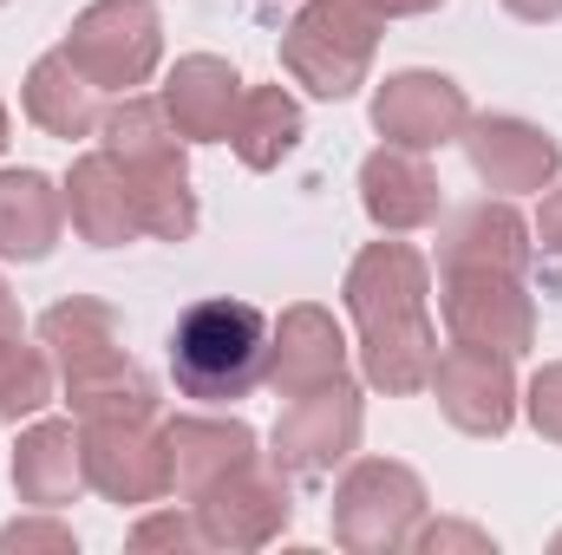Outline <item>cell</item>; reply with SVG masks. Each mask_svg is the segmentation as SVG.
<instances>
[{
	"label": "cell",
	"mask_w": 562,
	"mask_h": 555,
	"mask_svg": "<svg viewBox=\"0 0 562 555\" xmlns=\"http://www.w3.org/2000/svg\"><path fill=\"white\" fill-rule=\"evenodd\" d=\"M269 366V314L256 301H196L170 327V380L183 399H249Z\"/></svg>",
	"instance_id": "cell-3"
},
{
	"label": "cell",
	"mask_w": 562,
	"mask_h": 555,
	"mask_svg": "<svg viewBox=\"0 0 562 555\" xmlns=\"http://www.w3.org/2000/svg\"><path fill=\"white\" fill-rule=\"evenodd\" d=\"M438 170L425 163V150H400V144H380L367 163H360V209L373 216L380 236H413L425 223H438Z\"/></svg>",
	"instance_id": "cell-18"
},
{
	"label": "cell",
	"mask_w": 562,
	"mask_h": 555,
	"mask_svg": "<svg viewBox=\"0 0 562 555\" xmlns=\"http://www.w3.org/2000/svg\"><path fill=\"white\" fill-rule=\"evenodd\" d=\"M464 125H471V99L445 72L413 66V72H393L373 92V132L386 144H400V150H445V144L464 138Z\"/></svg>",
	"instance_id": "cell-12"
},
{
	"label": "cell",
	"mask_w": 562,
	"mask_h": 555,
	"mask_svg": "<svg viewBox=\"0 0 562 555\" xmlns=\"http://www.w3.org/2000/svg\"><path fill=\"white\" fill-rule=\"evenodd\" d=\"M229 144H236V157L249 170H276L281 157H294V144H301V105H294V92L288 86L243 92V112H236Z\"/></svg>",
	"instance_id": "cell-25"
},
{
	"label": "cell",
	"mask_w": 562,
	"mask_h": 555,
	"mask_svg": "<svg viewBox=\"0 0 562 555\" xmlns=\"http://www.w3.org/2000/svg\"><path fill=\"white\" fill-rule=\"evenodd\" d=\"M243 72L229 66V59H216V53H183L177 66H170V79H164V112H170V125H177V138L183 144H223L236 132V112H243Z\"/></svg>",
	"instance_id": "cell-16"
},
{
	"label": "cell",
	"mask_w": 562,
	"mask_h": 555,
	"mask_svg": "<svg viewBox=\"0 0 562 555\" xmlns=\"http://www.w3.org/2000/svg\"><path fill=\"white\" fill-rule=\"evenodd\" d=\"M537 242H543V256H562V183H550V196H543V209H537V229H530Z\"/></svg>",
	"instance_id": "cell-31"
},
{
	"label": "cell",
	"mask_w": 562,
	"mask_h": 555,
	"mask_svg": "<svg viewBox=\"0 0 562 555\" xmlns=\"http://www.w3.org/2000/svg\"><path fill=\"white\" fill-rule=\"evenodd\" d=\"M327 380H347V333H340V320L327 307H314V301L281 307V320L269 327L262 386H276L281 399H294V393H314Z\"/></svg>",
	"instance_id": "cell-15"
},
{
	"label": "cell",
	"mask_w": 562,
	"mask_h": 555,
	"mask_svg": "<svg viewBox=\"0 0 562 555\" xmlns=\"http://www.w3.org/2000/svg\"><path fill=\"white\" fill-rule=\"evenodd\" d=\"M524 412H530V424H537L550 444H562V360L543 366V373L524 386Z\"/></svg>",
	"instance_id": "cell-29"
},
{
	"label": "cell",
	"mask_w": 562,
	"mask_h": 555,
	"mask_svg": "<svg viewBox=\"0 0 562 555\" xmlns=\"http://www.w3.org/2000/svg\"><path fill=\"white\" fill-rule=\"evenodd\" d=\"M0 7H7V0H0Z\"/></svg>",
	"instance_id": "cell-37"
},
{
	"label": "cell",
	"mask_w": 562,
	"mask_h": 555,
	"mask_svg": "<svg viewBox=\"0 0 562 555\" xmlns=\"http://www.w3.org/2000/svg\"><path fill=\"white\" fill-rule=\"evenodd\" d=\"M105 150L119 157L132 196H138V223L150 242H190L196 236V190H190V163H183V138L164 112V99L125 92L105 125H99Z\"/></svg>",
	"instance_id": "cell-2"
},
{
	"label": "cell",
	"mask_w": 562,
	"mask_h": 555,
	"mask_svg": "<svg viewBox=\"0 0 562 555\" xmlns=\"http://www.w3.org/2000/svg\"><path fill=\"white\" fill-rule=\"evenodd\" d=\"M438 314H445V333L464 347H491L510 360L537 347V301L524 275H445Z\"/></svg>",
	"instance_id": "cell-11"
},
{
	"label": "cell",
	"mask_w": 562,
	"mask_h": 555,
	"mask_svg": "<svg viewBox=\"0 0 562 555\" xmlns=\"http://www.w3.org/2000/svg\"><path fill=\"white\" fill-rule=\"evenodd\" d=\"M353 7L373 20H419V13H438L445 0H353Z\"/></svg>",
	"instance_id": "cell-32"
},
{
	"label": "cell",
	"mask_w": 562,
	"mask_h": 555,
	"mask_svg": "<svg viewBox=\"0 0 562 555\" xmlns=\"http://www.w3.org/2000/svg\"><path fill=\"white\" fill-rule=\"evenodd\" d=\"M132 550H210L196 510H157L132 530Z\"/></svg>",
	"instance_id": "cell-27"
},
{
	"label": "cell",
	"mask_w": 562,
	"mask_h": 555,
	"mask_svg": "<svg viewBox=\"0 0 562 555\" xmlns=\"http://www.w3.org/2000/svg\"><path fill=\"white\" fill-rule=\"evenodd\" d=\"M360 424H367V406H360L353 380H327L314 393H294V406L276 418L269 464L288 471L294 484H321L360 451Z\"/></svg>",
	"instance_id": "cell-7"
},
{
	"label": "cell",
	"mask_w": 562,
	"mask_h": 555,
	"mask_svg": "<svg viewBox=\"0 0 562 555\" xmlns=\"http://www.w3.org/2000/svg\"><path fill=\"white\" fill-rule=\"evenodd\" d=\"M557 550H562V536H557Z\"/></svg>",
	"instance_id": "cell-36"
},
{
	"label": "cell",
	"mask_w": 562,
	"mask_h": 555,
	"mask_svg": "<svg viewBox=\"0 0 562 555\" xmlns=\"http://www.w3.org/2000/svg\"><path fill=\"white\" fill-rule=\"evenodd\" d=\"M196 523H203V543L210 550H269L288 517H294V497H288V471L249 457L243 471H229L210 497L190 503Z\"/></svg>",
	"instance_id": "cell-10"
},
{
	"label": "cell",
	"mask_w": 562,
	"mask_h": 555,
	"mask_svg": "<svg viewBox=\"0 0 562 555\" xmlns=\"http://www.w3.org/2000/svg\"><path fill=\"white\" fill-rule=\"evenodd\" d=\"M99 92H138L164 66V13L157 0H92L59 46Z\"/></svg>",
	"instance_id": "cell-6"
},
{
	"label": "cell",
	"mask_w": 562,
	"mask_h": 555,
	"mask_svg": "<svg viewBox=\"0 0 562 555\" xmlns=\"http://www.w3.org/2000/svg\"><path fill=\"white\" fill-rule=\"evenodd\" d=\"M105 92L66 59V53H46V59H33V72H26V86H20V105H26V118L46 132V138H92L99 125H105V105H99Z\"/></svg>",
	"instance_id": "cell-22"
},
{
	"label": "cell",
	"mask_w": 562,
	"mask_h": 555,
	"mask_svg": "<svg viewBox=\"0 0 562 555\" xmlns=\"http://www.w3.org/2000/svg\"><path fill=\"white\" fill-rule=\"evenodd\" d=\"M7 138H13V118H7V105H0V150H7Z\"/></svg>",
	"instance_id": "cell-35"
},
{
	"label": "cell",
	"mask_w": 562,
	"mask_h": 555,
	"mask_svg": "<svg viewBox=\"0 0 562 555\" xmlns=\"http://www.w3.org/2000/svg\"><path fill=\"white\" fill-rule=\"evenodd\" d=\"M164 444H170V497L177 503H196L210 497L229 471H243L256 451V431L243 418H203V412H183L164 424Z\"/></svg>",
	"instance_id": "cell-17"
},
{
	"label": "cell",
	"mask_w": 562,
	"mask_h": 555,
	"mask_svg": "<svg viewBox=\"0 0 562 555\" xmlns=\"http://www.w3.org/2000/svg\"><path fill=\"white\" fill-rule=\"evenodd\" d=\"M66 229V190L40 170H0V262H46Z\"/></svg>",
	"instance_id": "cell-21"
},
{
	"label": "cell",
	"mask_w": 562,
	"mask_h": 555,
	"mask_svg": "<svg viewBox=\"0 0 562 555\" xmlns=\"http://www.w3.org/2000/svg\"><path fill=\"white\" fill-rule=\"evenodd\" d=\"M504 13H517V20H530V26H543V20H562V0H504Z\"/></svg>",
	"instance_id": "cell-33"
},
{
	"label": "cell",
	"mask_w": 562,
	"mask_h": 555,
	"mask_svg": "<svg viewBox=\"0 0 562 555\" xmlns=\"http://www.w3.org/2000/svg\"><path fill=\"white\" fill-rule=\"evenodd\" d=\"M0 333H20V301H13L7 281H0Z\"/></svg>",
	"instance_id": "cell-34"
},
{
	"label": "cell",
	"mask_w": 562,
	"mask_h": 555,
	"mask_svg": "<svg viewBox=\"0 0 562 555\" xmlns=\"http://www.w3.org/2000/svg\"><path fill=\"white\" fill-rule=\"evenodd\" d=\"M425 477L413 464L393 457H360L340 484H334V543L353 555H393L413 550V530L425 523Z\"/></svg>",
	"instance_id": "cell-5"
},
{
	"label": "cell",
	"mask_w": 562,
	"mask_h": 555,
	"mask_svg": "<svg viewBox=\"0 0 562 555\" xmlns=\"http://www.w3.org/2000/svg\"><path fill=\"white\" fill-rule=\"evenodd\" d=\"M20 550L72 555V550H79V536H72L66 523H53V510H46V517H20V523H7V530H0V555H20Z\"/></svg>",
	"instance_id": "cell-28"
},
{
	"label": "cell",
	"mask_w": 562,
	"mask_h": 555,
	"mask_svg": "<svg viewBox=\"0 0 562 555\" xmlns=\"http://www.w3.org/2000/svg\"><path fill=\"white\" fill-rule=\"evenodd\" d=\"M79 451H86V484L105 503H157L170 497V444L157 418H92L79 424Z\"/></svg>",
	"instance_id": "cell-8"
},
{
	"label": "cell",
	"mask_w": 562,
	"mask_h": 555,
	"mask_svg": "<svg viewBox=\"0 0 562 555\" xmlns=\"http://www.w3.org/2000/svg\"><path fill=\"white\" fill-rule=\"evenodd\" d=\"M66 406H72L79 424H92V418H157L164 412L157 380L144 373L125 347H119L112 360H99V366L66 373Z\"/></svg>",
	"instance_id": "cell-23"
},
{
	"label": "cell",
	"mask_w": 562,
	"mask_h": 555,
	"mask_svg": "<svg viewBox=\"0 0 562 555\" xmlns=\"http://www.w3.org/2000/svg\"><path fill=\"white\" fill-rule=\"evenodd\" d=\"M13 490L33 510H66L86 490V451H79V424L72 418H40L20 431L13 444Z\"/></svg>",
	"instance_id": "cell-20"
},
{
	"label": "cell",
	"mask_w": 562,
	"mask_h": 555,
	"mask_svg": "<svg viewBox=\"0 0 562 555\" xmlns=\"http://www.w3.org/2000/svg\"><path fill=\"white\" fill-rule=\"evenodd\" d=\"M458 144H464V157H471L477 183H484V190H497V196L550 190V183H557V170H562V144L550 138L543 125L510 118V112H484V118H471Z\"/></svg>",
	"instance_id": "cell-14"
},
{
	"label": "cell",
	"mask_w": 562,
	"mask_h": 555,
	"mask_svg": "<svg viewBox=\"0 0 562 555\" xmlns=\"http://www.w3.org/2000/svg\"><path fill=\"white\" fill-rule=\"evenodd\" d=\"M380 26L373 13H360L353 0H301L294 20L281 26V72L307 92V99H353L373 79V53H380Z\"/></svg>",
	"instance_id": "cell-4"
},
{
	"label": "cell",
	"mask_w": 562,
	"mask_h": 555,
	"mask_svg": "<svg viewBox=\"0 0 562 555\" xmlns=\"http://www.w3.org/2000/svg\"><path fill=\"white\" fill-rule=\"evenodd\" d=\"M413 550H425V555H438V550L491 555V536H484V530H464V523H419V530H413Z\"/></svg>",
	"instance_id": "cell-30"
},
{
	"label": "cell",
	"mask_w": 562,
	"mask_h": 555,
	"mask_svg": "<svg viewBox=\"0 0 562 555\" xmlns=\"http://www.w3.org/2000/svg\"><path fill=\"white\" fill-rule=\"evenodd\" d=\"M66 216H72L79 242H92V249H125V242L144 236L138 196H132V183H125V170H119V157L105 144L72 157V170H66Z\"/></svg>",
	"instance_id": "cell-19"
},
{
	"label": "cell",
	"mask_w": 562,
	"mask_h": 555,
	"mask_svg": "<svg viewBox=\"0 0 562 555\" xmlns=\"http://www.w3.org/2000/svg\"><path fill=\"white\" fill-rule=\"evenodd\" d=\"M425 393L438 399L445 424H458L464 438H504V431L517 424V406H524L517 373H510V353L464 347V340H451V347L438 353Z\"/></svg>",
	"instance_id": "cell-9"
},
{
	"label": "cell",
	"mask_w": 562,
	"mask_h": 555,
	"mask_svg": "<svg viewBox=\"0 0 562 555\" xmlns=\"http://www.w3.org/2000/svg\"><path fill=\"white\" fill-rule=\"evenodd\" d=\"M347 314L360 327V373L386 399H413L431 386L438 366V327L425 314L431 262L413 242H367L340 281Z\"/></svg>",
	"instance_id": "cell-1"
},
{
	"label": "cell",
	"mask_w": 562,
	"mask_h": 555,
	"mask_svg": "<svg viewBox=\"0 0 562 555\" xmlns=\"http://www.w3.org/2000/svg\"><path fill=\"white\" fill-rule=\"evenodd\" d=\"M46 406H53V353L26 347L20 333H0V424H20Z\"/></svg>",
	"instance_id": "cell-26"
},
{
	"label": "cell",
	"mask_w": 562,
	"mask_h": 555,
	"mask_svg": "<svg viewBox=\"0 0 562 555\" xmlns=\"http://www.w3.org/2000/svg\"><path fill=\"white\" fill-rule=\"evenodd\" d=\"M40 347L53 353L59 380L79 373V366H99V360L119 353V314L105 301H92V294H66V301H53L40 314Z\"/></svg>",
	"instance_id": "cell-24"
},
{
	"label": "cell",
	"mask_w": 562,
	"mask_h": 555,
	"mask_svg": "<svg viewBox=\"0 0 562 555\" xmlns=\"http://www.w3.org/2000/svg\"><path fill=\"white\" fill-rule=\"evenodd\" d=\"M537 256L510 196H477L438 223V275H524Z\"/></svg>",
	"instance_id": "cell-13"
}]
</instances>
